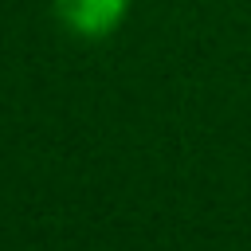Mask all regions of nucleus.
<instances>
[{"instance_id": "obj_1", "label": "nucleus", "mask_w": 251, "mask_h": 251, "mask_svg": "<svg viewBox=\"0 0 251 251\" xmlns=\"http://www.w3.org/2000/svg\"><path fill=\"white\" fill-rule=\"evenodd\" d=\"M129 4L133 0H51V12L78 39H110L126 24Z\"/></svg>"}]
</instances>
